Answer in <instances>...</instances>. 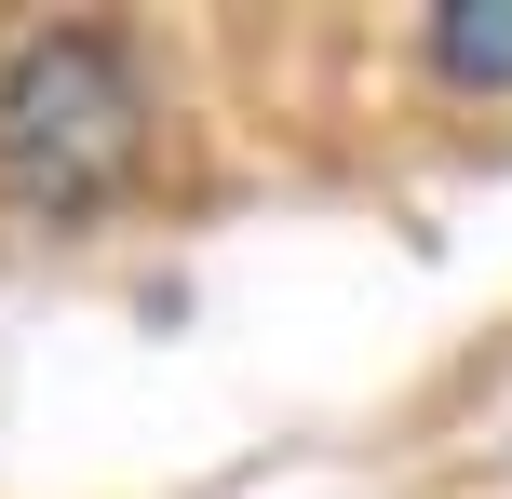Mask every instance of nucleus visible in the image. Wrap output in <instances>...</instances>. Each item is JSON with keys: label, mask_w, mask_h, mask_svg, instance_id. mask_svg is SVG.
<instances>
[{"label": "nucleus", "mask_w": 512, "mask_h": 499, "mask_svg": "<svg viewBox=\"0 0 512 499\" xmlns=\"http://www.w3.org/2000/svg\"><path fill=\"white\" fill-rule=\"evenodd\" d=\"M149 162V81L108 27H54L0 68V203L27 230H81Z\"/></svg>", "instance_id": "nucleus-1"}, {"label": "nucleus", "mask_w": 512, "mask_h": 499, "mask_svg": "<svg viewBox=\"0 0 512 499\" xmlns=\"http://www.w3.org/2000/svg\"><path fill=\"white\" fill-rule=\"evenodd\" d=\"M432 68L459 95H512V0H445L432 14Z\"/></svg>", "instance_id": "nucleus-2"}]
</instances>
